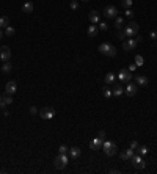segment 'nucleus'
Returning <instances> with one entry per match:
<instances>
[{
  "label": "nucleus",
  "instance_id": "f257e3e1",
  "mask_svg": "<svg viewBox=\"0 0 157 174\" xmlns=\"http://www.w3.org/2000/svg\"><path fill=\"white\" fill-rule=\"evenodd\" d=\"M99 52L104 54V55H107V57H110V58H113V57H116V47L109 44V42H104V44L99 46Z\"/></svg>",
  "mask_w": 157,
  "mask_h": 174
},
{
  "label": "nucleus",
  "instance_id": "f03ea898",
  "mask_svg": "<svg viewBox=\"0 0 157 174\" xmlns=\"http://www.w3.org/2000/svg\"><path fill=\"white\" fill-rule=\"evenodd\" d=\"M102 149H104V152H105V155L113 157V155L116 154V143H115V141L107 140V141H104V143H102Z\"/></svg>",
  "mask_w": 157,
  "mask_h": 174
},
{
  "label": "nucleus",
  "instance_id": "7ed1b4c3",
  "mask_svg": "<svg viewBox=\"0 0 157 174\" xmlns=\"http://www.w3.org/2000/svg\"><path fill=\"white\" fill-rule=\"evenodd\" d=\"M138 30H140V27H138L137 22H129L127 25L124 27V33H126V36H129V38L137 36V35H138Z\"/></svg>",
  "mask_w": 157,
  "mask_h": 174
},
{
  "label": "nucleus",
  "instance_id": "20e7f679",
  "mask_svg": "<svg viewBox=\"0 0 157 174\" xmlns=\"http://www.w3.org/2000/svg\"><path fill=\"white\" fill-rule=\"evenodd\" d=\"M68 163H69V160H68V155H66V154H58V155L55 157V160H54V165H55V168H58V169L66 168Z\"/></svg>",
  "mask_w": 157,
  "mask_h": 174
},
{
  "label": "nucleus",
  "instance_id": "39448f33",
  "mask_svg": "<svg viewBox=\"0 0 157 174\" xmlns=\"http://www.w3.org/2000/svg\"><path fill=\"white\" fill-rule=\"evenodd\" d=\"M39 115H41L43 119H52V118L55 116V110L52 108V107H44V108H41Z\"/></svg>",
  "mask_w": 157,
  "mask_h": 174
},
{
  "label": "nucleus",
  "instance_id": "423d86ee",
  "mask_svg": "<svg viewBox=\"0 0 157 174\" xmlns=\"http://www.w3.org/2000/svg\"><path fill=\"white\" fill-rule=\"evenodd\" d=\"M138 46V41L137 39H132V38H129L127 41H124L123 42V49L124 50H127V52H130V50H135V47Z\"/></svg>",
  "mask_w": 157,
  "mask_h": 174
},
{
  "label": "nucleus",
  "instance_id": "0eeeda50",
  "mask_svg": "<svg viewBox=\"0 0 157 174\" xmlns=\"http://www.w3.org/2000/svg\"><path fill=\"white\" fill-rule=\"evenodd\" d=\"M130 160H132V163H134V166H135L137 169H143V168H145V165H146V162L141 159V155H140V154H138V155H135V154H134V157L130 159Z\"/></svg>",
  "mask_w": 157,
  "mask_h": 174
},
{
  "label": "nucleus",
  "instance_id": "6e6552de",
  "mask_svg": "<svg viewBox=\"0 0 157 174\" xmlns=\"http://www.w3.org/2000/svg\"><path fill=\"white\" fill-rule=\"evenodd\" d=\"M10 58H11V50H10V47H8V46L0 47V60H2V61H8Z\"/></svg>",
  "mask_w": 157,
  "mask_h": 174
},
{
  "label": "nucleus",
  "instance_id": "1a4fd4ad",
  "mask_svg": "<svg viewBox=\"0 0 157 174\" xmlns=\"http://www.w3.org/2000/svg\"><path fill=\"white\" fill-rule=\"evenodd\" d=\"M116 14H118V10H116V7H113V5H109L105 10H104V16L109 17V19H115Z\"/></svg>",
  "mask_w": 157,
  "mask_h": 174
},
{
  "label": "nucleus",
  "instance_id": "9d476101",
  "mask_svg": "<svg viewBox=\"0 0 157 174\" xmlns=\"http://www.w3.org/2000/svg\"><path fill=\"white\" fill-rule=\"evenodd\" d=\"M118 79L119 80H123V82H130V79H132V76H130V71L129 69H121L119 72H118Z\"/></svg>",
  "mask_w": 157,
  "mask_h": 174
},
{
  "label": "nucleus",
  "instance_id": "9b49d317",
  "mask_svg": "<svg viewBox=\"0 0 157 174\" xmlns=\"http://www.w3.org/2000/svg\"><path fill=\"white\" fill-rule=\"evenodd\" d=\"M137 91H138V86L135 85V83H127V86L124 88V93L127 94V96H135L137 94Z\"/></svg>",
  "mask_w": 157,
  "mask_h": 174
},
{
  "label": "nucleus",
  "instance_id": "f8f14e48",
  "mask_svg": "<svg viewBox=\"0 0 157 174\" xmlns=\"http://www.w3.org/2000/svg\"><path fill=\"white\" fill-rule=\"evenodd\" d=\"M102 143H104V140H101L99 137L97 138H93L91 143H90V147L93 149V151H99V149H102Z\"/></svg>",
  "mask_w": 157,
  "mask_h": 174
},
{
  "label": "nucleus",
  "instance_id": "ddd939ff",
  "mask_svg": "<svg viewBox=\"0 0 157 174\" xmlns=\"http://www.w3.org/2000/svg\"><path fill=\"white\" fill-rule=\"evenodd\" d=\"M16 89H17V85H16V82L14 80H10L7 85H5V91H7V94H14L16 93Z\"/></svg>",
  "mask_w": 157,
  "mask_h": 174
},
{
  "label": "nucleus",
  "instance_id": "4468645a",
  "mask_svg": "<svg viewBox=\"0 0 157 174\" xmlns=\"http://www.w3.org/2000/svg\"><path fill=\"white\" fill-rule=\"evenodd\" d=\"M13 104V97H11V94H7V96H3L2 99H0V107H2L3 110L7 108V105H11Z\"/></svg>",
  "mask_w": 157,
  "mask_h": 174
},
{
  "label": "nucleus",
  "instance_id": "2eb2a0df",
  "mask_svg": "<svg viewBox=\"0 0 157 174\" xmlns=\"http://www.w3.org/2000/svg\"><path fill=\"white\" fill-rule=\"evenodd\" d=\"M132 157H134V149H132V147L126 149V151H123V152L119 154V159H121V160H129V159H132Z\"/></svg>",
  "mask_w": 157,
  "mask_h": 174
},
{
  "label": "nucleus",
  "instance_id": "dca6fc26",
  "mask_svg": "<svg viewBox=\"0 0 157 174\" xmlns=\"http://www.w3.org/2000/svg\"><path fill=\"white\" fill-rule=\"evenodd\" d=\"M99 17H101V16H99V13H97L96 10H93V11L88 14V19H90L91 24H99Z\"/></svg>",
  "mask_w": 157,
  "mask_h": 174
},
{
  "label": "nucleus",
  "instance_id": "f3484780",
  "mask_svg": "<svg viewBox=\"0 0 157 174\" xmlns=\"http://www.w3.org/2000/svg\"><path fill=\"white\" fill-rule=\"evenodd\" d=\"M97 32H99V28H97V25H94V24H91V25L88 27V30H87V33H88V36H90V38L97 36Z\"/></svg>",
  "mask_w": 157,
  "mask_h": 174
},
{
  "label": "nucleus",
  "instance_id": "a211bd4d",
  "mask_svg": "<svg viewBox=\"0 0 157 174\" xmlns=\"http://www.w3.org/2000/svg\"><path fill=\"white\" fill-rule=\"evenodd\" d=\"M33 3L32 2H25L24 5H22V11L24 13H27V14H30V13H33Z\"/></svg>",
  "mask_w": 157,
  "mask_h": 174
},
{
  "label": "nucleus",
  "instance_id": "6ab92c4d",
  "mask_svg": "<svg viewBox=\"0 0 157 174\" xmlns=\"http://www.w3.org/2000/svg\"><path fill=\"white\" fill-rule=\"evenodd\" d=\"M135 80H137V85H140V86L148 85V77L146 76H135Z\"/></svg>",
  "mask_w": 157,
  "mask_h": 174
},
{
  "label": "nucleus",
  "instance_id": "aec40b11",
  "mask_svg": "<svg viewBox=\"0 0 157 174\" xmlns=\"http://www.w3.org/2000/svg\"><path fill=\"white\" fill-rule=\"evenodd\" d=\"M69 155L72 159H78V155H80V149H78V147H71L69 149Z\"/></svg>",
  "mask_w": 157,
  "mask_h": 174
},
{
  "label": "nucleus",
  "instance_id": "412c9836",
  "mask_svg": "<svg viewBox=\"0 0 157 174\" xmlns=\"http://www.w3.org/2000/svg\"><path fill=\"white\" fill-rule=\"evenodd\" d=\"M115 79H116V74H113V72H109L107 76H105V83H107V85H112V83L115 82Z\"/></svg>",
  "mask_w": 157,
  "mask_h": 174
},
{
  "label": "nucleus",
  "instance_id": "4be33fe9",
  "mask_svg": "<svg viewBox=\"0 0 157 174\" xmlns=\"http://www.w3.org/2000/svg\"><path fill=\"white\" fill-rule=\"evenodd\" d=\"M10 25V19L7 16H2L0 17V28H7Z\"/></svg>",
  "mask_w": 157,
  "mask_h": 174
},
{
  "label": "nucleus",
  "instance_id": "5701e85b",
  "mask_svg": "<svg viewBox=\"0 0 157 174\" xmlns=\"http://www.w3.org/2000/svg\"><path fill=\"white\" fill-rule=\"evenodd\" d=\"M123 93H124V88H123L121 85H116V86H115V89H113V96L119 97V96H123Z\"/></svg>",
  "mask_w": 157,
  "mask_h": 174
},
{
  "label": "nucleus",
  "instance_id": "b1692460",
  "mask_svg": "<svg viewBox=\"0 0 157 174\" xmlns=\"http://www.w3.org/2000/svg\"><path fill=\"white\" fill-rule=\"evenodd\" d=\"M123 24H124L123 17L116 16V17H115V27H116V30H121V27H123Z\"/></svg>",
  "mask_w": 157,
  "mask_h": 174
},
{
  "label": "nucleus",
  "instance_id": "393cba45",
  "mask_svg": "<svg viewBox=\"0 0 157 174\" xmlns=\"http://www.w3.org/2000/svg\"><path fill=\"white\" fill-rule=\"evenodd\" d=\"M2 71H3L5 74H10V72L13 71V66H11V63H7V61H3V66H2Z\"/></svg>",
  "mask_w": 157,
  "mask_h": 174
},
{
  "label": "nucleus",
  "instance_id": "a878e982",
  "mask_svg": "<svg viewBox=\"0 0 157 174\" xmlns=\"http://www.w3.org/2000/svg\"><path fill=\"white\" fill-rule=\"evenodd\" d=\"M135 151H137V152H138L140 155H146V154L149 152V149H148L146 146H138V147L135 149Z\"/></svg>",
  "mask_w": 157,
  "mask_h": 174
},
{
  "label": "nucleus",
  "instance_id": "bb28decb",
  "mask_svg": "<svg viewBox=\"0 0 157 174\" xmlns=\"http://www.w3.org/2000/svg\"><path fill=\"white\" fill-rule=\"evenodd\" d=\"M102 94H104V97H107V99H110V97L113 96V91H112L110 88H104V89H102Z\"/></svg>",
  "mask_w": 157,
  "mask_h": 174
},
{
  "label": "nucleus",
  "instance_id": "cd10ccee",
  "mask_svg": "<svg viewBox=\"0 0 157 174\" xmlns=\"http://www.w3.org/2000/svg\"><path fill=\"white\" fill-rule=\"evenodd\" d=\"M143 63H145L143 57H141V55H135V64H137V66H143Z\"/></svg>",
  "mask_w": 157,
  "mask_h": 174
},
{
  "label": "nucleus",
  "instance_id": "c85d7f7f",
  "mask_svg": "<svg viewBox=\"0 0 157 174\" xmlns=\"http://www.w3.org/2000/svg\"><path fill=\"white\" fill-rule=\"evenodd\" d=\"M121 5L123 8H130L132 7V0H121Z\"/></svg>",
  "mask_w": 157,
  "mask_h": 174
},
{
  "label": "nucleus",
  "instance_id": "c756f323",
  "mask_svg": "<svg viewBox=\"0 0 157 174\" xmlns=\"http://www.w3.org/2000/svg\"><path fill=\"white\" fill-rule=\"evenodd\" d=\"M5 35H7V36H13V35H14V28L8 25V27L5 28Z\"/></svg>",
  "mask_w": 157,
  "mask_h": 174
},
{
  "label": "nucleus",
  "instance_id": "7c9ffc66",
  "mask_svg": "<svg viewBox=\"0 0 157 174\" xmlns=\"http://www.w3.org/2000/svg\"><path fill=\"white\" fill-rule=\"evenodd\" d=\"M58 152H60V154H66V152H69V149H68L65 144H61V146L58 147Z\"/></svg>",
  "mask_w": 157,
  "mask_h": 174
},
{
  "label": "nucleus",
  "instance_id": "2f4dec72",
  "mask_svg": "<svg viewBox=\"0 0 157 174\" xmlns=\"http://www.w3.org/2000/svg\"><path fill=\"white\" fill-rule=\"evenodd\" d=\"M124 14H126V17H134V11L132 10H130V8H126V11H124Z\"/></svg>",
  "mask_w": 157,
  "mask_h": 174
},
{
  "label": "nucleus",
  "instance_id": "473e14b6",
  "mask_svg": "<svg viewBox=\"0 0 157 174\" xmlns=\"http://www.w3.org/2000/svg\"><path fill=\"white\" fill-rule=\"evenodd\" d=\"M109 28V25H107V24L105 22H99V30H102V32H105Z\"/></svg>",
  "mask_w": 157,
  "mask_h": 174
},
{
  "label": "nucleus",
  "instance_id": "72a5a7b5",
  "mask_svg": "<svg viewBox=\"0 0 157 174\" xmlns=\"http://www.w3.org/2000/svg\"><path fill=\"white\" fill-rule=\"evenodd\" d=\"M77 8H78L77 0H71V10H77Z\"/></svg>",
  "mask_w": 157,
  "mask_h": 174
},
{
  "label": "nucleus",
  "instance_id": "f704fd0d",
  "mask_svg": "<svg viewBox=\"0 0 157 174\" xmlns=\"http://www.w3.org/2000/svg\"><path fill=\"white\" fill-rule=\"evenodd\" d=\"M118 38H119V39H124V38H126V33H124V30H118Z\"/></svg>",
  "mask_w": 157,
  "mask_h": 174
},
{
  "label": "nucleus",
  "instance_id": "c9c22d12",
  "mask_svg": "<svg viewBox=\"0 0 157 174\" xmlns=\"http://www.w3.org/2000/svg\"><path fill=\"white\" fill-rule=\"evenodd\" d=\"M30 115H38V108L36 107H30Z\"/></svg>",
  "mask_w": 157,
  "mask_h": 174
},
{
  "label": "nucleus",
  "instance_id": "e433bc0d",
  "mask_svg": "<svg viewBox=\"0 0 157 174\" xmlns=\"http://www.w3.org/2000/svg\"><path fill=\"white\" fill-rule=\"evenodd\" d=\"M97 137H99L101 140H104V138H105V132H104V130H99V133H97Z\"/></svg>",
  "mask_w": 157,
  "mask_h": 174
},
{
  "label": "nucleus",
  "instance_id": "4c0bfd02",
  "mask_svg": "<svg viewBox=\"0 0 157 174\" xmlns=\"http://www.w3.org/2000/svg\"><path fill=\"white\" fill-rule=\"evenodd\" d=\"M138 146H140V144H138L137 141H132V143H130V147H132V149H134V151H135V149H137Z\"/></svg>",
  "mask_w": 157,
  "mask_h": 174
},
{
  "label": "nucleus",
  "instance_id": "58836bf2",
  "mask_svg": "<svg viewBox=\"0 0 157 174\" xmlns=\"http://www.w3.org/2000/svg\"><path fill=\"white\" fill-rule=\"evenodd\" d=\"M135 69H137V64H130V66H129V71H130V72H134Z\"/></svg>",
  "mask_w": 157,
  "mask_h": 174
},
{
  "label": "nucleus",
  "instance_id": "ea45409f",
  "mask_svg": "<svg viewBox=\"0 0 157 174\" xmlns=\"http://www.w3.org/2000/svg\"><path fill=\"white\" fill-rule=\"evenodd\" d=\"M151 38H152V39L157 38V33H155V32H151Z\"/></svg>",
  "mask_w": 157,
  "mask_h": 174
},
{
  "label": "nucleus",
  "instance_id": "a19ab883",
  "mask_svg": "<svg viewBox=\"0 0 157 174\" xmlns=\"http://www.w3.org/2000/svg\"><path fill=\"white\" fill-rule=\"evenodd\" d=\"M3 115H5V116H10V111H8V110L5 108V110H3Z\"/></svg>",
  "mask_w": 157,
  "mask_h": 174
},
{
  "label": "nucleus",
  "instance_id": "79ce46f5",
  "mask_svg": "<svg viewBox=\"0 0 157 174\" xmlns=\"http://www.w3.org/2000/svg\"><path fill=\"white\" fill-rule=\"evenodd\" d=\"M0 38H3V32H2V28H0Z\"/></svg>",
  "mask_w": 157,
  "mask_h": 174
},
{
  "label": "nucleus",
  "instance_id": "37998d69",
  "mask_svg": "<svg viewBox=\"0 0 157 174\" xmlns=\"http://www.w3.org/2000/svg\"><path fill=\"white\" fill-rule=\"evenodd\" d=\"M82 2H88V0H82Z\"/></svg>",
  "mask_w": 157,
  "mask_h": 174
},
{
  "label": "nucleus",
  "instance_id": "c03bdc74",
  "mask_svg": "<svg viewBox=\"0 0 157 174\" xmlns=\"http://www.w3.org/2000/svg\"><path fill=\"white\" fill-rule=\"evenodd\" d=\"M0 99H2V97H0Z\"/></svg>",
  "mask_w": 157,
  "mask_h": 174
}]
</instances>
